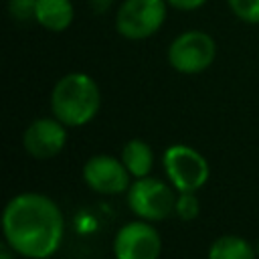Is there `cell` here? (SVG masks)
Returning a JSON list of instances; mask_svg holds the SVG:
<instances>
[{
	"mask_svg": "<svg viewBox=\"0 0 259 259\" xmlns=\"http://www.w3.org/2000/svg\"><path fill=\"white\" fill-rule=\"evenodd\" d=\"M75 8L71 0H36L34 22L45 30L63 32L73 24Z\"/></svg>",
	"mask_w": 259,
	"mask_h": 259,
	"instance_id": "30bf717a",
	"label": "cell"
},
{
	"mask_svg": "<svg viewBox=\"0 0 259 259\" xmlns=\"http://www.w3.org/2000/svg\"><path fill=\"white\" fill-rule=\"evenodd\" d=\"M162 253V237L150 221L125 223L113 239L115 259H158Z\"/></svg>",
	"mask_w": 259,
	"mask_h": 259,
	"instance_id": "52a82bcc",
	"label": "cell"
},
{
	"mask_svg": "<svg viewBox=\"0 0 259 259\" xmlns=\"http://www.w3.org/2000/svg\"><path fill=\"white\" fill-rule=\"evenodd\" d=\"M231 12L247 22V24H259V0H227Z\"/></svg>",
	"mask_w": 259,
	"mask_h": 259,
	"instance_id": "4fadbf2b",
	"label": "cell"
},
{
	"mask_svg": "<svg viewBox=\"0 0 259 259\" xmlns=\"http://www.w3.org/2000/svg\"><path fill=\"white\" fill-rule=\"evenodd\" d=\"M113 0H89V6L95 14H105L109 8H111Z\"/></svg>",
	"mask_w": 259,
	"mask_h": 259,
	"instance_id": "e0dca14e",
	"label": "cell"
},
{
	"mask_svg": "<svg viewBox=\"0 0 259 259\" xmlns=\"http://www.w3.org/2000/svg\"><path fill=\"white\" fill-rule=\"evenodd\" d=\"M217 57V42L204 30L180 32L168 47V63L182 75H198L206 71Z\"/></svg>",
	"mask_w": 259,
	"mask_h": 259,
	"instance_id": "5b68a950",
	"label": "cell"
},
{
	"mask_svg": "<svg viewBox=\"0 0 259 259\" xmlns=\"http://www.w3.org/2000/svg\"><path fill=\"white\" fill-rule=\"evenodd\" d=\"M99 85L87 73H67L51 91V111L67 127H81L89 123L99 113Z\"/></svg>",
	"mask_w": 259,
	"mask_h": 259,
	"instance_id": "7a4b0ae2",
	"label": "cell"
},
{
	"mask_svg": "<svg viewBox=\"0 0 259 259\" xmlns=\"http://www.w3.org/2000/svg\"><path fill=\"white\" fill-rule=\"evenodd\" d=\"M67 125L57 117L34 119L22 136L24 150L34 160H49L63 152L67 144Z\"/></svg>",
	"mask_w": 259,
	"mask_h": 259,
	"instance_id": "9c48e42d",
	"label": "cell"
},
{
	"mask_svg": "<svg viewBox=\"0 0 259 259\" xmlns=\"http://www.w3.org/2000/svg\"><path fill=\"white\" fill-rule=\"evenodd\" d=\"M127 206L130 210L150 223L162 221L174 212L176 206V194L174 190L158 180V178H136L127 188Z\"/></svg>",
	"mask_w": 259,
	"mask_h": 259,
	"instance_id": "8992f818",
	"label": "cell"
},
{
	"mask_svg": "<svg viewBox=\"0 0 259 259\" xmlns=\"http://www.w3.org/2000/svg\"><path fill=\"white\" fill-rule=\"evenodd\" d=\"M34 8H36V0H8V14L16 22L34 20Z\"/></svg>",
	"mask_w": 259,
	"mask_h": 259,
	"instance_id": "9a60e30c",
	"label": "cell"
},
{
	"mask_svg": "<svg viewBox=\"0 0 259 259\" xmlns=\"http://www.w3.org/2000/svg\"><path fill=\"white\" fill-rule=\"evenodd\" d=\"M0 259H14V249L4 241V245L0 247Z\"/></svg>",
	"mask_w": 259,
	"mask_h": 259,
	"instance_id": "ac0fdd59",
	"label": "cell"
},
{
	"mask_svg": "<svg viewBox=\"0 0 259 259\" xmlns=\"http://www.w3.org/2000/svg\"><path fill=\"white\" fill-rule=\"evenodd\" d=\"M121 162L125 164V168L130 170V174L134 178H144V176H150V172H152L154 152L148 142L136 138V140H130L123 144Z\"/></svg>",
	"mask_w": 259,
	"mask_h": 259,
	"instance_id": "8fae6325",
	"label": "cell"
},
{
	"mask_svg": "<svg viewBox=\"0 0 259 259\" xmlns=\"http://www.w3.org/2000/svg\"><path fill=\"white\" fill-rule=\"evenodd\" d=\"M4 241L26 259L53 257L65 237V219L55 200L40 192H22L2 212Z\"/></svg>",
	"mask_w": 259,
	"mask_h": 259,
	"instance_id": "6da1fadb",
	"label": "cell"
},
{
	"mask_svg": "<svg viewBox=\"0 0 259 259\" xmlns=\"http://www.w3.org/2000/svg\"><path fill=\"white\" fill-rule=\"evenodd\" d=\"M198 210H200V202L196 198L194 192H180L176 196V206H174V212L182 219V221H192L198 217Z\"/></svg>",
	"mask_w": 259,
	"mask_h": 259,
	"instance_id": "5bb4252c",
	"label": "cell"
},
{
	"mask_svg": "<svg viewBox=\"0 0 259 259\" xmlns=\"http://www.w3.org/2000/svg\"><path fill=\"white\" fill-rule=\"evenodd\" d=\"M208 259H257L253 245L239 235H223L208 247Z\"/></svg>",
	"mask_w": 259,
	"mask_h": 259,
	"instance_id": "7c38bea8",
	"label": "cell"
},
{
	"mask_svg": "<svg viewBox=\"0 0 259 259\" xmlns=\"http://www.w3.org/2000/svg\"><path fill=\"white\" fill-rule=\"evenodd\" d=\"M130 170L113 156L97 154L83 164V180L97 194H121L130 188Z\"/></svg>",
	"mask_w": 259,
	"mask_h": 259,
	"instance_id": "ba28073f",
	"label": "cell"
},
{
	"mask_svg": "<svg viewBox=\"0 0 259 259\" xmlns=\"http://www.w3.org/2000/svg\"><path fill=\"white\" fill-rule=\"evenodd\" d=\"M166 14V0H123L115 10V30L127 40H144L162 28Z\"/></svg>",
	"mask_w": 259,
	"mask_h": 259,
	"instance_id": "3957f363",
	"label": "cell"
},
{
	"mask_svg": "<svg viewBox=\"0 0 259 259\" xmlns=\"http://www.w3.org/2000/svg\"><path fill=\"white\" fill-rule=\"evenodd\" d=\"M170 8H176L180 12H194L206 4V0H166Z\"/></svg>",
	"mask_w": 259,
	"mask_h": 259,
	"instance_id": "2e32d148",
	"label": "cell"
},
{
	"mask_svg": "<svg viewBox=\"0 0 259 259\" xmlns=\"http://www.w3.org/2000/svg\"><path fill=\"white\" fill-rule=\"evenodd\" d=\"M164 172L178 192H196L210 176L206 158L186 144H172L162 156Z\"/></svg>",
	"mask_w": 259,
	"mask_h": 259,
	"instance_id": "277c9868",
	"label": "cell"
}]
</instances>
